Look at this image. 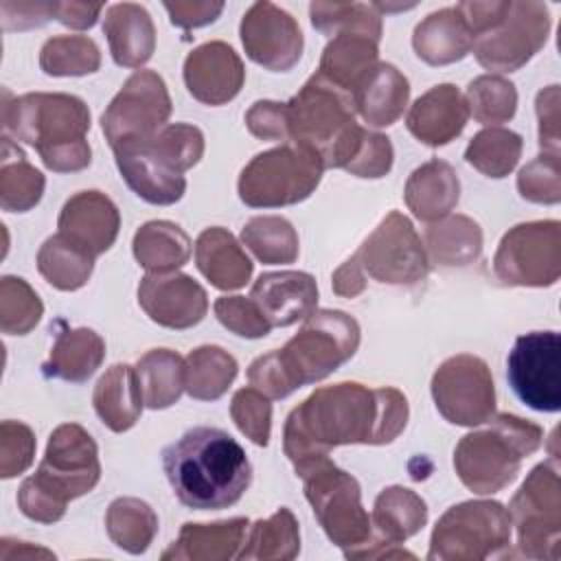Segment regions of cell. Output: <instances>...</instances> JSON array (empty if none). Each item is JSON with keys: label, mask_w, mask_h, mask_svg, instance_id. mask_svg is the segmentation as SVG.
<instances>
[{"label": "cell", "mask_w": 561, "mask_h": 561, "mask_svg": "<svg viewBox=\"0 0 561 561\" xmlns=\"http://www.w3.org/2000/svg\"><path fill=\"white\" fill-rule=\"evenodd\" d=\"M162 469L175 497L195 511L237 504L252 482L245 449L224 430L199 425L162 449Z\"/></svg>", "instance_id": "6da1fadb"}, {"label": "cell", "mask_w": 561, "mask_h": 561, "mask_svg": "<svg viewBox=\"0 0 561 561\" xmlns=\"http://www.w3.org/2000/svg\"><path fill=\"white\" fill-rule=\"evenodd\" d=\"M348 316L340 311H320L313 313L305 329L278 353L259 357L250 366V379L265 388L272 397H287L294 388L291 373L300 362L298 383H309L327 377L344 359L355 353L359 331L351 318L337 333H333Z\"/></svg>", "instance_id": "7a4b0ae2"}, {"label": "cell", "mask_w": 561, "mask_h": 561, "mask_svg": "<svg viewBox=\"0 0 561 561\" xmlns=\"http://www.w3.org/2000/svg\"><path fill=\"white\" fill-rule=\"evenodd\" d=\"M18 138L37 147L46 167L55 171H75L90 164V147L83 145V131L90 127V114L75 96L28 94L15 103Z\"/></svg>", "instance_id": "3957f363"}, {"label": "cell", "mask_w": 561, "mask_h": 561, "mask_svg": "<svg viewBox=\"0 0 561 561\" xmlns=\"http://www.w3.org/2000/svg\"><path fill=\"white\" fill-rule=\"evenodd\" d=\"M506 379L517 399L537 412L561 410V337L557 331L519 335L506 359Z\"/></svg>", "instance_id": "277c9868"}, {"label": "cell", "mask_w": 561, "mask_h": 561, "mask_svg": "<svg viewBox=\"0 0 561 561\" xmlns=\"http://www.w3.org/2000/svg\"><path fill=\"white\" fill-rule=\"evenodd\" d=\"M318 158L313 151L298 145V149L280 147L256 156L239 180V195L250 206H278L305 199L318 182L285 178V173ZM320 160V158H318Z\"/></svg>", "instance_id": "5b68a950"}, {"label": "cell", "mask_w": 561, "mask_h": 561, "mask_svg": "<svg viewBox=\"0 0 561 561\" xmlns=\"http://www.w3.org/2000/svg\"><path fill=\"white\" fill-rule=\"evenodd\" d=\"M116 164L136 191L151 204H171L178 202L184 193V178L171 169L147 142L116 147Z\"/></svg>", "instance_id": "8992f818"}, {"label": "cell", "mask_w": 561, "mask_h": 561, "mask_svg": "<svg viewBox=\"0 0 561 561\" xmlns=\"http://www.w3.org/2000/svg\"><path fill=\"white\" fill-rule=\"evenodd\" d=\"M318 291L313 278L300 272H283V274H263L252 287V298L259 302L263 316L270 327H287L311 309L313 302L296 300L287 296Z\"/></svg>", "instance_id": "52a82bcc"}, {"label": "cell", "mask_w": 561, "mask_h": 561, "mask_svg": "<svg viewBox=\"0 0 561 561\" xmlns=\"http://www.w3.org/2000/svg\"><path fill=\"white\" fill-rule=\"evenodd\" d=\"M103 31L110 37L114 61L140 66L153 50V26L149 13L138 4H114L107 11Z\"/></svg>", "instance_id": "ba28073f"}, {"label": "cell", "mask_w": 561, "mask_h": 561, "mask_svg": "<svg viewBox=\"0 0 561 561\" xmlns=\"http://www.w3.org/2000/svg\"><path fill=\"white\" fill-rule=\"evenodd\" d=\"M250 13L259 20V24L270 33L265 39L248 44V55L272 68V70H287L298 57L302 48V37H276V33H283L291 28L296 22L291 20L289 13L283 9L270 4V2H256L252 4Z\"/></svg>", "instance_id": "9c48e42d"}, {"label": "cell", "mask_w": 561, "mask_h": 561, "mask_svg": "<svg viewBox=\"0 0 561 561\" xmlns=\"http://www.w3.org/2000/svg\"><path fill=\"white\" fill-rule=\"evenodd\" d=\"M134 403L140 408L136 388H134V373L127 364H116L107 375L101 377L96 392H94V408L103 423H107L114 432H123L131 427L138 419L136 412H131L125 403Z\"/></svg>", "instance_id": "30bf717a"}, {"label": "cell", "mask_w": 561, "mask_h": 561, "mask_svg": "<svg viewBox=\"0 0 561 561\" xmlns=\"http://www.w3.org/2000/svg\"><path fill=\"white\" fill-rule=\"evenodd\" d=\"M232 414L241 432H245L256 445H267L270 436V403L252 390H239L232 401Z\"/></svg>", "instance_id": "8fae6325"}, {"label": "cell", "mask_w": 561, "mask_h": 561, "mask_svg": "<svg viewBox=\"0 0 561 561\" xmlns=\"http://www.w3.org/2000/svg\"><path fill=\"white\" fill-rule=\"evenodd\" d=\"M171 13V22L180 26H199L206 22H213L215 15L224 9V4H164Z\"/></svg>", "instance_id": "7c38bea8"}, {"label": "cell", "mask_w": 561, "mask_h": 561, "mask_svg": "<svg viewBox=\"0 0 561 561\" xmlns=\"http://www.w3.org/2000/svg\"><path fill=\"white\" fill-rule=\"evenodd\" d=\"M101 11V4H59L55 2V15L64 24L72 26H92L96 20V13Z\"/></svg>", "instance_id": "4fadbf2b"}]
</instances>
